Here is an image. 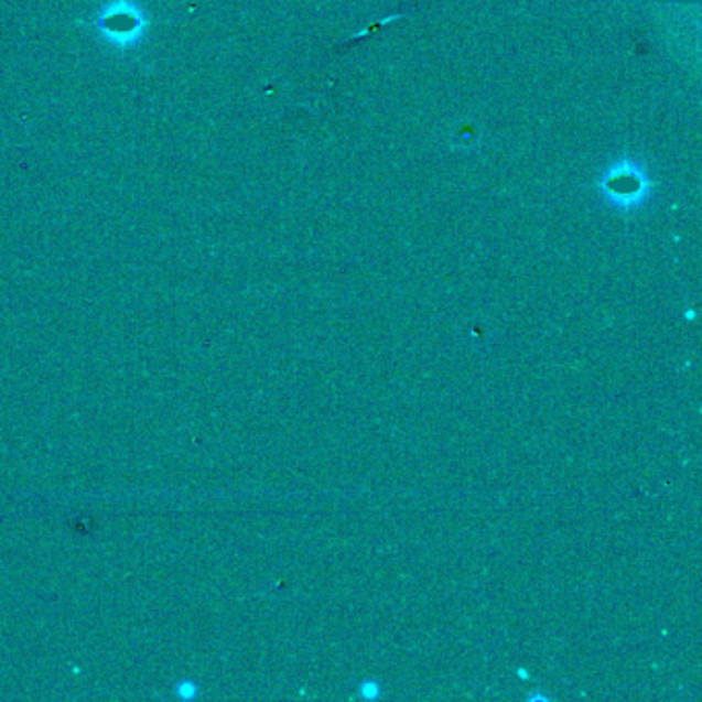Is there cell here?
Masks as SVG:
<instances>
[{"instance_id": "cell-1", "label": "cell", "mask_w": 702, "mask_h": 702, "mask_svg": "<svg viewBox=\"0 0 702 702\" xmlns=\"http://www.w3.org/2000/svg\"><path fill=\"white\" fill-rule=\"evenodd\" d=\"M94 30L110 46L130 50L141 44L149 30V19L137 0H110L99 7Z\"/></svg>"}]
</instances>
